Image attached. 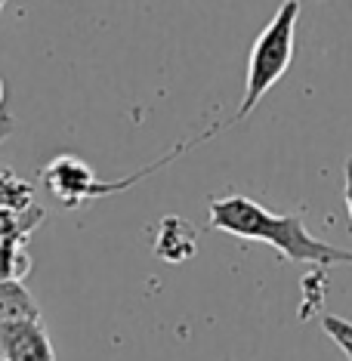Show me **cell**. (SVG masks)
<instances>
[{"instance_id":"cell-2","label":"cell","mask_w":352,"mask_h":361,"mask_svg":"<svg viewBox=\"0 0 352 361\" xmlns=\"http://www.w3.org/2000/svg\"><path fill=\"white\" fill-rule=\"evenodd\" d=\"M300 22V0H284L269 19V25L260 31V37L250 47L248 59V84H244V99L235 121H244L257 109L260 99L272 90L278 80L288 75L293 62V37H297Z\"/></svg>"},{"instance_id":"cell-3","label":"cell","mask_w":352,"mask_h":361,"mask_svg":"<svg viewBox=\"0 0 352 361\" xmlns=\"http://www.w3.org/2000/svg\"><path fill=\"white\" fill-rule=\"evenodd\" d=\"M0 352L4 361H56L53 343L40 318L0 324Z\"/></svg>"},{"instance_id":"cell-12","label":"cell","mask_w":352,"mask_h":361,"mask_svg":"<svg viewBox=\"0 0 352 361\" xmlns=\"http://www.w3.org/2000/svg\"><path fill=\"white\" fill-rule=\"evenodd\" d=\"M0 4H6V0H0Z\"/></svg>"},{"instance_id":"cell-5","label":"cell","mask_w":352,"mask_h":361,"mask_svg":"<svg viewBox=\"0 0 352 361\" xmlns=\"http://www.w3.org/2000/svg\"><path fill=\"white\" fill-rule=\"evenodd\" d=\"M40 318V306L22 281H0V324Z\"/></svg>"},{"instance_id":"cell-10","label":"cell","mask_w":352,"mask_h":361,"mask_svg":"<svg viewBox=\"0 0 352 361\" xmlns=\"http://www.w3.org/2000/svg\"><path fill=\"white\" fill-rule=\"evenodd\" d=\"M13 130H16V121L10 118V114H0V142H4V139H10Z\"/></svg>"},{"instance_id":"cell-11","label":"cell","mask_w":352,"mask_h":361,"mask_svg":"<svg viewBox=\"0 0 352 361\" xmlns=\"http://www.w3.org/2000/svg\"><path fill=\"white\" fill-rule=\"evenodd\" d=\"M4 99H6V87H4V80H0V114H4Z\"/></svg>"},{"instance_id":"cell-7","label":"cell","mask_w":352,"mask_h":361,"mask_svg":"<svg viewBox=\"0 0 352 361\" xmlns=\"http://www.w3.org/2000/svg\"><path fill=\"white\" fill-rule=\"evenodd\" d=\"M31 185L19 179L13 170H0V207L4 210H28L31 207Z\"/></svg>"},{"instance_id":"cell-1","label":"cell","mask_w":352,"mask_h":361,"mask_svg":"<svg viewBox=\"0 0 352 361\" xmlns=\"http://www.w3.org/2000/svg\"><path fill=\"white\" fill-rule=\"evenodd\" d=\"M210 228L244 238V241L269 244L288 262H306V266L318 269L352 266V250L334 247V244L315 238L297 213H272L244 195L210 201Z\"/></svg>"},{"instance_id":"cell-13","label":"cell","mask_w":352,"mask_h":361,"mask_svg":"<svg viewBox=\"0 0 352 361\" xmlns=\"http://www.w3.org/2000/svg\"><path fill=\"white\" fill-rule=\"evenodd\" d=\"M0 10H4V4H0Z\"/></svg>"},{"instance_id":"cell-4","label":"cell","mask_w":352,"mask_h":361,"mask_svg":"<svg viewBox=\"0 0 352 361\" xmlns=\"http://www.w3.org/2000/svg\"><path fill=\"white\" fill-rule=\"evenodd\" d=\"M198 235L183 216H164L154 228V253L164 262H186L195 257Z\"/></svg>"},{"instance_id":"cell-9","label":"cell","mask_w":352,"mask_h":361,"mask_svg":"<svg viewBox=\"0 0 352 361\" xmlns=\"http://www.w3.org/2000/svg\"><path fill=\"white\" fill-rule=\"evenodd\" d=\"M343 201H346L349 219H352V158L346 161V188H343Z\"/></svg>"},{"instance_id":"cell-8","label":"cell","mask_w":352,"mask_h":361,"mask_svg":"<svg viewBox=\"0 0 352 361\" xmlns=\"http://www.w3.org/2000/svg\"><path fill=\"white\" fill-rule=\"evenodd\" d=\"M324 331L334 343L340 346V352L346 355V361H352V324L346 318H337V315H324Z\"/></svg>"},{"instance_id":"cell-6","label":"cell","mask_w":352,"mask_h":361,"mask_svg":"<svg viewBox=\"0 0 352 361\" xmlns=\"http://www.w3.org/2000/svg\"><path fill=\"white\" fill-rule=\"evenodd\" d=\"M25 238H0V281H22L31 269Z\"/></svg>"}]
</instances>
